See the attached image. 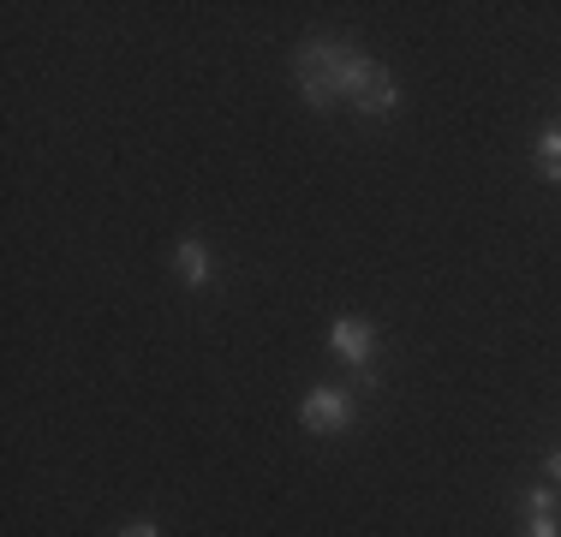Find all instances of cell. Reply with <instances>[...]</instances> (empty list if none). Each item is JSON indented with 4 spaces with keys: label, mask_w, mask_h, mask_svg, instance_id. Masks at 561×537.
Wrapping results in <instances>:
<instances>
[{
    "label": "cell",
    "mask_w": 561,
    "mask_h": 537,
    "mask_svg": "<svg viewBox=\"0 0 561 537\" xmlns=\"http://www.w3.org/2000/svg\"><path fill=\"white\" fill-rule=\"evenodd\" d=\"M293 78H299V96L311 107H323V114L335 102H353L358 114L389 119L400 107V84L353 43H305L293 54Z\"/></svg>",
    "instance_id": "obj_1"
},
{
    "label": "cell",
    "mask_w": 561,
    "mask_h": 537,
    "mask_svg": "<svg viewBox=\"0 0 561 537\" xmlns=\"http://www.w3.org/2000/svg\"><path fill=\"white\" fill-rule=\"evenodd\" d=\"M299 424L317 430V436H335V430L353 424V395L346 388H311L299 400Z\"/></svg>",
    "instance_id": "obj_3"
},
{
    "label": "cell",
    "mask_w": 561,
    "mask_h": 537,
    "mask_svg": "<svg viewBox=\"0 0 561 537\" xmlns=\"http://www.w3.org/2000/svg\"><path fill=\"white\" fill-rule=\"evenodd\" d=\"M538 173L561 185V132H543L538 138Z\"/></svg>",
    "instance_id": "obj_6"
},
{
    "label": "cell",
    "mask_w": 561,
    "mask_h": 537,
    "mask_svg": "<svg viewBox=\"0 0 561 537\" xmlns=\"http://www.w3.org/2000/svg\"><path fill=\"white\" fill-rule=\"evenodd\" d=\"M329 346H335V358L341 365H353L358 376H377V322H365V317H341L335 329H329Z\"/></svg>",
    "instance_id": "obj_2"
},
{
    "label": "cell",
    "mask_w": 561,
    "mask_h": 537,
    "mask_svg": "<svg viewBox=\"0 0 561 537\" xmlns=\"http://www.w3.org/2000/svg\"><path fill=\"white\" fill-rule=\"evenodd\" d=\"M526 537H561V519H531Z\"/></svg>",
    "instance_id": "obj_7"
},
{
    "label": "cell",
    "mask_w": 561,
    "mask_h": 537,
    "mask_svg": "<svg viewBox=\"0 0 561 537\" xmlns=\"http://www.w3.org/2000/svg\"><path fill=\"white\" fill-rule=\"evenodd\" d=\"M119 537H162V532H156V519H131V526L119 532Z\"/></svg>",
    "instance_id": "obj_8"
},
{
    "label": "cell",
    "mask_w": 561,
    "mask_h": 537,
    "mask_svg": "<svg viewBox=\"0 0 561 537\" xmlns=\"http://www.w3.org/2000/svg\"><path fill=\"white\" fill-rule=\"evenodd\" d=\"M173 268H180L185 287H209V251H204V239H180V245H173Z\"/></svg>",
    "instance_id": "obj_4"
},
{
    "label": "cell",
    "mask_w": 561,
    "mask_h": 537,
    "mask_svg": "<svg viewBox=\"0 0 561 537\" xmlns=\"http://www.w3.org/2000/svg\"><path fill=\"white\" fill-rule=\"evenodd\" d=\"M543 472H550V483H561V448L550 454V460H543Z\"/></svg>",
    "instance_id": "obj_9"
},
{
    "label": "cell",
    "mask_w": 561,
    "mask_h": 537,
    "mask_svg": "<svg viewBox=\"0 0 561 537\" xmlns=\"http://www.w3.org/2000/svg\"><path fill=\"white\" fill-rule=\"evenodd\" d=\"M526 514H531V519H561V490H556V483L526 490Z\"/></svg>",
    "instance_id": "obj_5"
}]
</instances>
